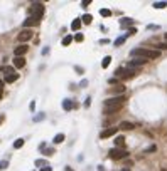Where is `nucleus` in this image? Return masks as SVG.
I'll return each instance as SVG.
<instances>
[{"label": "nucleus", "mask_w": 167, "mask_h": 171, "mask_svg": "<svg viewBox=\"0 0 167 171\" xmlns=\"http://www.w3.org/2000/svg\"><path fill=\"white\" fill-rule=\"evenodd\" d=\"M130 56L132 57H140V59H157L160 54H159V50H150V49H144V47H138V49H133L132 52H130Z\"/></svg>", "instance_id": "f257e3e1"}, {"label": "nucleus", "mask_w": 167, "mask_h": 171, "mask_svg": "<svg viewBox=\"0 0 167 171\" xmlns=\"http://www.w3.org/2000/svg\"><path fill=\"white\" fill-rule=\"evenodd\" d=\"M138 74V69L137 67H118L115 71V76L122 77V79H132L133 76Z\"/></svg>", "instance_id": "f03ea898"}, {"label": "nucleus", "mask_w": 167, "mask_h": 171, "mask_svg": "<svg viewBox=\"0 0 167 171\" xmlns=\"http://www.w3.org/2000/svg\"><path fill=\"white\" fill-rule=\"evenodd\" d=\"M30 17H36V19H41L44 15V5L42 3H32V7L29 10Z\"/></svg>", "instance_id": "7ed1b4c3"}, {"label": "nucleus", "mask_w": 167, "mask_h": 171, "mask_svg": "<svg viewBox=\"0 0 167 171\" xmlns=\"http://www.w3.org/2000/svg\"><path fill=\"white\" fill-rule=\"evenodd\" d=\"M125 102V96H115V97H110L105 101V107H113V106H123Z\"/></svg>", "instance_id": "20e7f679"}, {"label": "nucleus", "mask_w": 167, "mask_h": 171, "mask_svg": "<svg viewBox=\"0 0 167 171\" xmlns=\"http://www.w3.org/2000/svg\"><path fill=\"white\" fill-rule=\"evenodd\" d=\"M108 156L111 159H123V158L128 156V153L125 151V149H120V148H113V149L108 151Z\"/></svg>", "instance_id": "39448f33"}, {"label": "nucleus", "mask_w": 167, "mask_h": 171, "mask_svg": "<svg viewBox=\"0 0 167 171\" xmlns=\"http://www.w3.org/2000/svg\"><path fill=\"white\" fill-rule=\"evenodd\" d=\"M32 35H34V34H32L30 29H24L19 35H17V40H19V42H29L30 39H32Z\"/></svg>", "instance_id": "423d86ee"}, {"label": "nucleus", "mask_w": 167, "mask_h": 171, "mask_svg": "<svg viewBox=\"0 0 167 171\" xmlns=\"http://www.w3.org/2000/svg\"><path fill=\"white\" fill-rule=\"evenodd\" d=\"M148 60L147 59H140V57H133L130 62H128V67H140V66H144V64H147Z\"/></svg>", "instance_id": "0eeeda50"}, {"label": "nucleus", "mask_w": 167, "mask_h": 171, "mask_svg": "<svg viewBox=\"0 0 167 171\" xmlns=\"http://www.w3.org/2000/svg\"><path fill=\"white\" fill-rule=\"evenodd\" d=\"M39 22H41V19H36V17H30V15H29L27 19L22 22V25H24V29H29L30 25H37Z\"/></svg>", "instance_id": "6e6552de"}, {"label": "nucleus", "mask_w": 167, "mask_h": 171, "mask_svg": "<svg viewBox=\"0 0 167 171\" xmlns=\"http://www.w3.org/2000/svg\"><path fill=\"white\" fill-rule=\"evenodd\" d=\"M27 50H29L27 44H22V45H19V47H15V50H14V56H15V57H22L24 54H27Z\"/></svg>", "instance_id": "1a4fd4ad"}, {"label": "nucleus", "mask_w": 167, "mask_h": 171, "mask_svg": "<svg viewBox=\"0 0 167 171\" xmlns=\"http://www.w3.org/2000/svg\"><path fill=\"white\" fill-rule=\"evenodd\" d=\"M110 94H117V96H122L123 92H125V86L123 84H118V86H115V87H111L108 91Z\"/></svg>", "instance_id": "9d476101"}, {"label": "nucleus", "mask_w": 167, "mask_h": 171, "mask_svg": "<svg viewBox=\"0 0 167 171\" xmlns=\"http://www.w3.org/2000/svg\"><path fill=\"white\" fill-rule=\"evenodd\" d=\"M118 128H110V129H105L103 133L100 134V138L101 139H107V138H110V136H113V134H117Z\"/></svg>", "instance_id": "9b49d317"}, {"label": "nucleus", "mask_w": 167, "mask_h": 171, "mask_svg": "<svg viewBox=\"0 0 167 171\" xmlns=\"http://www.w3.org/2000/svg\"><path fill=\"white\" fill-rule=\"evenodd\" d=\"M133 128H135V124L128 123V121H122V123L118 124V129H123V131H130V129H133Z\"/></svg>", "instance_id": "f8f14e48"}, {"label": "nucleus", "mask_w": 167, "mask_h": 171, "mask_svg": "<svg viewBox=\"0 0 167 171\" xmlns=\"http://www.w3.org/2000/svg\"><path fill=\"white\" fill-rule=\"evenodd\" d=\"M24 66H25V59L24 57H15L14 59V67L15 69H22Z\"/></svg>", "instance_id": "ddd939ff"}, {"label": "nucleus", "mask_w": 167, "mask_h": 171, "mask_svg": "<svg viewBox=\"0 0 167 171\" xmlns=\"http://www.w3.org/2000/svg\"><path fill=\"white\" fill-rule=\"evenodd\" d=\"M122 107H123V106H113V107H105V109H103V114H107V116H108V114H115V113H118V111H120Z\"/></svg>", "instance_id": "4468645a"}, {"label": "nucleus", "mask_w": 167, "mask_h": 171, "mask_svg": "<svg viewBox=\"0 0 167 171\" xmlns=\"http://www.w3.org/2000/svg\"><path fill=\"white\" fill-rule=\"evenodd\" d=\"M132 24H133V20H132V19H128V17H125V19H122V20H120V27H122V29L130 27Z\"/></svg>", "instance_id": "2eb2a0df"}, {"label": "nucleus", "mask_w": 167, "mask_h": 171, "mask_svg": "<svg viewBox=\"0 0 167 171\" xmlns=\"http://www.w3.org/2000/svg\"><path fill=\"white\" fill-rule=\"evenodd\" d=\"M115 144L122 149V148L125 146V138H123V136H117V138H115Z\"/></svg>", "instance_id": "dca6fc26"}, {"label": "nucleus", "mask_w": 167, "mask_h": 171, "mask_svg": "<svg viewBox=\"0 0 167 171\" xmlns=\"http://www.w3.org/2000/svg\"><path fill=\"white\" fill-rule=\"evenodd\" d=\"M63 109H64V111L73 109V101H71V99H64V101H63Z\"/></svg>", "instance_id": "f3484780"}, {"label": "nucleus", "mask_w": 167, "mask_h": 171, "mask_svg": "<svg viewBox=\"0 0 167 171\" xmlns=\"http://www.w3.org/2000/svg\"><path fill=\"white\" fill-rule=\"evenodd\" d=\"M2 72H3L5 76H9V74H17V72H15V69H14V67H10V66L2 67Z\"/></svg>", "instance_id": "a211bd4d"}, {"label": "nucleus", "mask_w": 167, "mask_h": 171, "mask_svg": "<svg viewBox=\"0 0 167 171\" xmlns=\"http://www.w3.org/2000/svg\"><path fill=\"white\" fill-rule=\"evenodd\" d=\"M63 141H64V134H63V133L56 134V136H54V139H52V142H54V144H61Z\"/></svg>", "instance_id": "6ab92c4d"}, {"label": "nucleus", "mask_w": 167, "mask_h": 171, "mask_svg": "<svg viewBox=\"0 0 167 171\" xmlns=\"http://www.w3.org/2000/svg\"><path fill=\"white\" fill-rule=\"evenodd\" d=\"M79 27H81V19H74V20H73V24H71V30H74V32H76Z\"/></svg>", "instance_id": "aec40b11"}, {"label": "nucleus", "mask_w": 167, "mask_h": 171, "mask_svg": "<svg viewBox=\"0 0 167 171\" xmlns=\"http://www.w3.org/2000/svg\"><path fill=\"white\" fill-rule=\"evenodd\" d=\"M91 20H93V17H91L89 14H85V15L81 17V22H83V24H86V25H89V24H91Z\"/></svg>", "instance_id": "412c9836"}, {"label": "nucleus", "mask_w": 167, "mask_h": 171, "mask_svg": "<svg viewBox=\"0 0 167 171\" xmlns=\"http://www.w3.org/2000/svg\"><path fill=\"white\" fill-rule=\"evenodd\" d=\"M110 62H111V57H110V56L103 57V60H101V67H103V69H107V67L110 66Z\"/></svg>", "instance_id": "4be33fe9"}, {"label": "nucleus", "mask_w": 167, "mask_h": 171, "mask_svg": "<svg viewBox=\"0 0 167 171\" xmlns=\"http://www.w3.org/2000/svg\"><path fill=\"white\" fill-rule=\"evenodd\" d=\"M17 79H19V74H9V76H5V82H14Z\"/></svg>", "instance_id": "5701e85b"}, {"label": "nucleus", "mask_w": 167, "mask_h": 171, "mask_svg": "<svg viewBox=\"0 0 167 171\" xmlns=\"http://www.w3.org/2000/svg\"><path fill=\"white\" fill-rule=\"evenodd\" d=\"M24 139H22V138H19V139H15V142H14V149H20V148H22V146H24Z\"/></svg>", "instance_id": "b1692460"}, {"label": "nucleus", "mask_w": 167, "mask_h": 171, "mask_svg": "<svg viewBox=\"0 0 167 171\" xmlns=\"http://www.w3.org/2000/svg\"><path fill=\"white\" fill-rule=\"evenodd\" d=\"M71 42H73V35H66V37H64L63 40H61V44H63L64 47H66V45H69Z\"/></svg>", "instance_id": "393cba45"}, {"label": "nucleus", "mask_w": 167, "mask_h": 171, "mask_svg": "<svg viewBox=\"0 0 167 171\" xmlns=\"http://www.w3.org/2000/svg\"><path fill=\"white\" fill-rule=\"evenodd\" d=\"M167 2H154V9H166Z\"/></svg>", "instance_id": "a878e982"}, {"label": "nucleus", "mask_w": 167, "mask_h": 171, "mask_svg": "<svg viewBox=\"0 0 167 171\" xmlns=\"http://www.w3.org/2000/svg\"><path fill=\"white\" fill-rule=\"evenodd\" d=\"M125 40H127V35H125V37H118L117 40H115V47H120L122 44H125Z\"/></svg>", "instance_id": "bb28decb"}, {"label": "nucleus", "mask_w": 167, "mask_h": 171, "mask_svg": "<svg viewBox=\"0 0 167 171\" xmlns=\"http://www.w3.org/2000/svg\"><path fill=\"white\" fill-rule=\"evenodd\" d=\"M100 15H101V17H110V15H111V12H110L108 9H101V10H100Z\"/></svg>", "instance_id": "cd10ccee"}, {"label": "nucleus", "mask_w": 167, "mask_h": 171, "mask_svg": "<svg viewBox=\"0 0 167 171\" xmlns=\"http://www.w3.org/2000/svg\"><path fill=\"white\" fill-rule=\"evenodd\" d=\"M37 168H41V166H47V163H46V159H36V163H34Z\"/></svg>", "instance_id": "c85d7f7f"}, {"label": "nucleus", "mask_w": 167, "mask_h": 171, "mask_svg": "<svg viewBox=\"0 0 167 171\" xmlns=\"http://www.w3.org/2000/svg\"><path fill=\"white\" fill-rule=\"evenodd\" d=\"M74 40H76V42H83V40H85V35H83V34H76V35H74Z\"/></svg>", "instance_id": "c756f323"}, {"label": "nucleus", "mask_w": 167, "mask_h": 171, "mask_svg": "<svg viewBox=\"0 0 167 171\" xmlns=\"http://www.w3.org/2000/svg\"><path fill=\"white\" fill-rule=\"evenodd\" d=\"M44 119H46V116H44L42 113H41L39 116H36V117H34V121H36V123H39V121H44Z\"/></svg>", "instance_id": "7c9ffc66"}, {"label": "nucleus", "mask_w": 167, "mask_h": 171, "mask_svg": "<svg viewBox=\"0 0 167 171\" xmlns=\"http://www.w3.org/2000/svg\"><path fill=\"white\" fill-rule=\"evenodd\" d=\"M54 153H56V151H54V149H51V148H49V149H44V154H46V156H52Z\"/></svg>", "instance_id": "2f4dec72"}, {"label": "nucleus", "mask_w": 167, "mask_h": 171, "mask_svg": "<svg viewBox=\"0 0 167 171\" xmlns=\"http://www.w3.org/2000/svg\"><path fill=\"white\" fill-rule=\"evenodd\" d=\"M155 47H157V49H162V50H167V42H164V44H157Z\"/></svg>", "instance_id": "473e14b6"}, {"label": "nucleus", "mask_w": 167, "mask_h": 171, "mask_svg": "<svg viewBox=\"0 0 167 171\" xmlns=\"http://www.w3.org/2000/svg\"><path fill=\"white\" fill-rule=\"evenodd\" d=\"M7 166H9V163L7 161H0V170H5Z\"/></svg>", "instance_id": "72a5a7b5"}, {"label": "nucleus", "mask_w": 167, "mask_h": 171, "mask_svg": "<svg viewBox=\"0 0 167 171\" xmlns=\"http://www.w3.org/2000/svg\"><path fill=\"white\" fill-rule=\"evenodd\" d=\"M133 34H137V29H133V27L128 29V34H127V35H133Z\"/></svg>", "instance_id": "f704fd0d"}, {"label": "nucleus", "mask_w": 167, "mask_h": 171, "mask_svg": "<svg viewBox=\"0 0 167 171\" xmlns=\"http://www.w3.org/2000/svg\"><path fill=\"white\" fill-rule=\"evenodd\" d=\"M74 71H76V72H79V74H83V72H85V69H83V67H79V66L74 67Z\"/></svg>", "instance_id": "c9c22d12"}, {"label": "nucleus", "mask_w": 167, "mask_h": 171, "mask_svg": "<svg viewBox=\"0 0 167 171\" xmlns=\"http://www.w3.org/2000/svg\"><path fill=\"white\" fill-rule=\"evenodd\" d=\"M39 171H52V168L47 164V166H44V168H39Z\"/></svg>", "instance_id": "e433bc0d"}, {"label": "nucleus", "mask_w": 167, "mask_h": 171, "mask_svg": "<svg viewBox=\"0 0 167 171\" xmlns=\"http://www.w3.org/2000/svg\"><path fill=\"white\" fill-rule=\"evenodd\" d=\"M91 104V97H86V101H85V107H89Z\"/></svg>", "instance_id": "4c0bfd02"}, {"label": "nucleus", "mask_w": 167, "mask_h": 171, "mask_svg": "<svg viewBox=\"0 0 167 171\" xmlns=\"http://www.w3.org/2000/svg\"><path fill=\"white\" fill-rule=\"evenodd\" d=\"M89 3H91V0H83V2H81V5H83V7H88Z\"/></svg>", "instance_id": "58836bf2"}, {"label": "nucleus", "mask_w": 167, "mask_h": 171, "mask_svg": "<svg viewBox=\"0 0 167 171\" xmlns=\"http://www.w3.org/2000/svg\"><path fill=\"white\" fill-rule=\"evenodd\" d=\"M155 149H157L155 146H150V148H148V149H147V153H152V151H155Z\"/></svg>", "instance_id": "ea45409f"}, {"label": "nucleus", "mask_w": 167, "mask_h": 171, "mask_svg": "<svg viewBox=\"0 0 167 171\" xmlns=\"http://www.w3.org/2000/svg\"><path fill=\"white\" fill-rule=\"evenodd\" d=\"M108 42H110L108 39H101V40H100V44H108Z\"/></svg>", "instance_id": "a19ab883"}, {"label": "nucleus", "mask_w": 167, "mask_h": 171, "mask_svg": "<svg viewBox=\"0 0 167 171\" xmlns=\"http://www.w3.org/2000/svg\"><path fill=\"white\" fill-rule=\"evenodd\" d=\"M34 109H36V102L32 101V102H30V111H34Z\"/></svg>", "instance_id": "79ce46f5"}, {"label": "nucleus", "mask_w": 167, "mask_h": 171, "mask_svg": "<svg viewBox=\"0 0 167 171\" xmlns=\"http://www.w3.org/2000/svg\"><path fill=\"white\" fill-rule=\"evenodd\" d=\"M64 171H73V170H71V168H69V166H66V168H64Z\"/></svg>", "instance_id": "37998d69"}, {"label": "nucleus", "mask_w": 167, "mask_h": 171, "mask_svg": "<svg viewBox=\"0 0 167 171\" xmlns=\"http://www.w3.org/2000/svg\"><path fill=\"white\" fill-rule=\"evenodd\" d=\"M122 171H132V170H130V168H123Z\"/></svg>", "instance_id": "c03bdc74"}, {"label": "nucleus", "mask_w": 167, "mask_h": 171, "mask_svg": "<svg viewBox=\"0 0 167 171\" xmlns=\"http://www.w3.org/2000/svg\"><path fill=\"white\" fill-rule=\"evenodd\" d=\"M2 121H3V116H0V123H2Z\"/></svg>", "instance_id": "a18cd8bd"}, {"label": "nucleus", "mask_w": 167, "mask_h": 171, "mask_svg": "<svg viewBox=\"0 0 167 171\" xmlns=\"http://www.w3.org/2000/svg\"><path fill=\"white\" fill-rule=\"evenodd\" d=\"M0 99H2V91H0Z\"/></svg>", "instance_id": "49530a36"}, {"label": "nucleus", "mask_w": 167, "mask_h": 171, "mask_svg": "<svg viewBox=\"0 0 167 171\" xmlns=\"http://www.w3.org/2000/svg\"><path fill=\"white\" fill-rule=\"evenodd\" d=\"M166 39H167V34H166Z\"/></svg>", "instance_id": "de8ad7c7"}]
</instances>
